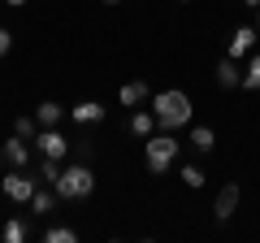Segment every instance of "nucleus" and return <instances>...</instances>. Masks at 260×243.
<instances>
[{
    "label": "nucleus",
    "instance_id": "f257e3e1",
    "mask_svg": "<svg viewBox=\"0 0 260 243\" xmlns=\"http://www.w3.org/2000/svg\"><path fill=\"white\" fill-rule=\"evenodd\" d=\"M152 113H156L160 131H182L186 122H191L195 104H191V96H186V92L169 87V92H156V96H152Z\"/></svg>",
    "mask_w": 260,
    "mask_h": 243
},
{
    "label": "nucleus",
    "instance_id": "f03ea898",
    "mask_svg": "<svg viewBox=\"0 0 260 243\" xmlns=\"http://www.w3.org/2000/svg\"><path fill=\"white\" fill-rule=\"evenodd\" d=\"M52 187H56V196H61V200H83V196H91V191H95V174H91L87 161H74V165L61 169V178H56Z\"/></svg>",
    "mask_w": 260,
    "mask_h": 243
},
{
    "label": "nucleus",
    "instance_id": "7ed1b4c3",
    "mask_svg": "<svg viewBox=\"0 0 260 243\" xmlns=\"http://www.w3.org/2000/svg\"><path fill=\"white\" fill-rule=\"evenodd\" d=\"M178 148H182V143L174 139V131H165V135H148V143H143V165H148V174H165V169L174 165Z\"/></svg>",
    "mask_w": 260,
    "mask_h": 243
},
{
    "label": "nucleus",
    "instance_id": "20e7f679",
    "mask_svg": "<svg viewBox=\"0 0 260 243\" xmlns=\"http://www.w3.org/2000/svg\"><path fill=\"white\" fill-rule=\"evenodd\" d=\"M0 187H5V196H9L13 204H30V196H35V187H39V178H30L26 169H18V165H13L9 174L0 178Z\"/></svg>",
    "mask_w": 260,
    "mask_h": 243
},
{
    "label": "nucleus",
    "instance_id": "39448f33",
    "mask_svg": "<svg viewBox=\"0 0 260 243\" xmlns=\"http://www.w3.org/2000/svg\"><path fill=\"white\" fill-rule=\"evenodd\" d=\"M74 148V143L65 139L56 126H39V135H35V152L39 157H52V161H65V152Z\"/></svg>",
    "mask_w": 260,
    "mask_h": 243
},
{
    "label": "nucleus",
    "instance_id": "423d86ee",
    "mask_svg": "<svg viewBox=\"0 0 260 243\" xmlns=\"http://www.w3.org/2000/svg\"><path fill=\"white\" fill-rule=\"evenodd\" d=\"M239 196H243L239 183H225V187L217 191V200H213V217H217V222H230V217H234V208H239Z\"/></svg>",
    "mask_w": 260,
    "mask_h": 243
},
{
    "label": "nucleus",
    "instance_id": "0eeeda50",
    "mask_svg": "<svg viewBox=\"0 0 260 243\" xmlns=\"http://www.w3.org/2000/svg\"><path fill=\"white\" fill-rule=\"evenodd\" d=\"M256 39H260V31H256V26H239V31L230 35V48H225V56H234V61H239V56H247Z\"/></svg>",
    "mask_w": 260,
    "mask_h": 243
},
{
    "label": "nucleus",
    "instance_id": "6e6552de",
    "mask_svg": "<svg viewBox=\"0 0 260 243\" xmlns=\"http://www.w3.org/2000/svg\"><path fill=\"white\" fill-rule=\"evenodd\" d=\"M104 104L100 100H83V104H74V109H70V117L78 122V126H95V122H104Z\"/></svg>",
    "mask_w": 260,
    "mask_h": 243
},
{
    "label": "nucleus",
    "instance_id": "1a4fd4ad",
    "mask_svg": "<svg viewBox=\"0 0 260 243\" xmlns=\"http://www.w3.org/2000/svg\"><path fill=\"white\" fill-rule=\"evenodd\" d=\"M30 139H22V135H13V139H5V161H9V165H18V169H26V161H30V148H26Z\"/></svg>",
    "mask_w": 260,
    "mask_h": 243
},
{
    "label": "nucleus",
    "instance_id": "9d476101",
    "mask_svg": "<svg viewBox=\"0 0 260 243\" xmlns=\"http://www.w3.org/2000/svg\"><path fill=\"white\" fill-rule=\"evenodd\" d=\"M160 122H156V113H148V109H135L130 113V135H139V139H148L152 131H156Z\"/></svg>",
    "mask_w": 260,
    "mask_h": 243
},
{
    "label": "nucleus",
    "instance_id": "9b49d317",
    "mask_svg": "<svg viewBox=\"0 0 260 243\" xmlns=\"http://www.w3.org/2000/svg\"><path fill=\"white\" fill-rule=\"evenodd\" d=\"M56 187L52 191H44V187H35V196H30V213H39V217H52L56 213Z\"/></svg>",
    "mask_w": 260,
    "mask_h": 243
},
{
    "label": "nucleus",
    "instance_id": "f8f14e48",
    "mask_svg": "<svg viewBox=\"0 0 260 243\" xmlns=\"http://www.w3.org/2000/svg\"><path fill=\"white\" fill-rule=\"evenodd\" d=\"M117 100L126 104V109H139V104L148 100V83H143V78H135V83H126V87L117 92Z\"/></svg>",
    "mask_w": 260,
    "mask_h": 243
},
{
    "label": "nucleus",
    "instance_id": "ddd939ff",
    "mask_svg": "<svg viewBox=\"0 0 260 243\" xmlns=\"http://www.w3.org/2000/svg\"><path fill=\"white\" fill-rule=\"evenodd\" d=\"M217 83H221V87H243V70L234 66V56L217 61Z\"/></svg>",
    "mask_w": 260,
    "mask_h": 243
},
{
    "label": "nucleus",
    "instance_id": "4468645a",
    "mask_svg": "<svg viewBox=\"0 0 260 243\" xmlns=\"http://www.w3.org/2000/svg\"><path fill=\"white\" fill-rule=\"evenodd\" d=\"M191 148H195V152H204V157H208V152L217 148V135L208 131V126H195V131H191Z\"/></svg>",
    "mask_w": 260,
    "mask_h": 243
},
{
    "label": "nucleus",
    "instance_id": "2eb2a0df",
    "mask_svg": "<svg viewBox=\"0 0 260 243\" xmlns=\"http://www.w3.org/2000/svg\"><path fill=\"white\" fill-rule=\"evenodd\" d=\"M35 117H39V126H56V122L65 117V109H61L56 100H44V104L35 109Z\"/></svg>",
    "mask_w": 260,
    "mask_h": 243
},
{
    "label": "nucleus",
    "instance_id": "dca6fc26",
    "mask_svg": "<svg viewBox=\"0 0 260 243\" xmlns=\"http://www.w3.org/2000/svg\"><path fill=\"white\" fill-rule=\"evenodd\" d=\"M74 239H78L74 226H48L44 230V243H74Z\"/></svg>",
    "mask_w": 260,
    "mask_h": 243
},
{
    "label": "nucleus",
    "instance_id": "f3484780",
    "mask_svg": "<svg viewBox=\"0 0 260 243\" xmlns=\"http://www.w3.org/2000/svg\"><path fill=\"white\" fill-rule=\"evenodd\" d=\"M0 239H5V243H22V239H26V222L9 217V222H5V230H0Z\"/></svg>",
    "mask_w": 260,
    "mask_h": 243
},
{
    "label": "nucleus",
    "instance_id": "a211bd4d",
    "mask_svg": "<svg viewBox=\"0 0 260 243\" xmlns=\"http://www.w3.org/2000/svg\"><path fill=\"white\" fill-rule=\"evenodd\" d=\"M243 87H247V92H260V52L251 56L247 70H243Z\"/></svg>",
    "mask_w": 260,
    "mask_h": 243
},
{
    "label": "nucleus",
    "instance_id": "6ab92c4d",
    "mask_svg": "<svg viewBox=\"0 0 260 243\" xmlns=\"http://www.w3.org/2000/svg\"><path fill=\"white\" fill-rule=\"evenodd\" d=\"M39 178H44L48 187H52L56 178H61V161H52V157H39Z\"/></svg>",
    "mask_w": 260,
    "mask_h": 243
},
{
    "label": "nucleus",
    "instance_id": "aec40b11",
    "mask_svg": "<svg viewBox=\"0 0 260 243\" xmlns=\"http://www.w3.org/2000/svg\"><path fill=\"white\" fill-rule=\"evenodd\" d=\"M13 135H22V139L35 143V135H39V117H18V122H13Z\"/></svg>",
    "mask_w": 260,
    "mask_h": 243
},
{
    "label": "nucleus",
    "instance_id": "412c9836",
    "mask_svg": "<svg viewBox=\"0 0 260 243\" xmlns=\"http://www.w3.org/2000/svg\"><path fill=\"white\" fill-rule=\"evenodd\" d=\"M182 183H186V187H204V169H200V165H182Z\"/></svg>",
    "mask_w": 260,
    "mask_h": 243
},
{
    "label": "nucleus",
    "instance_id": "4be33fe9",
    "mask_svg": "<svg viewBox=\"0 0 260 243\" xmlns=\"http://www.w3.org/2000/svg\"><path fill=\"white\" fill-rule=\"evenodd\" d=\"M91 152H95V143H91V139H78V143H74V157H78V161H87Z\"/></svg>",
    "mask_w": 260,
    "mask_h": 243
},
{
    "label": "nucleus",
    "instance_id": "5701e85b",
    "mask_svg": "<svg viewBox=\"0 0 260 243\" xmlns=\"http://www.w3.org/2000/svg\"><path fill=\"white\" fill-rule=\"evenodd\" d=\"M9 48H13V35L5 26H0V56H9Z\"/></svg>",
    "mask_w": 260,
    "mask_h": 243
},
{
    "label": "nucleus",
    "instance_id": "b1692460",
    "mask_svg": "<svg viewBox=\"0 0 260 243\" xmlns=\"http://www.w3.org/2000/svg\"><path fill=\"white\" fill-rule=\"evenodd\" d=\"M5 5H9V9H22V5H26V0H5Z\"/></svg>",
    "mask_w": 260,
    "mask_h": 243
},
{
    "label": "nucleus",
    "instance_id": "393cba45",
    "mask_svg": "<svg viewBox=\"0 0 260 243\" xmlns=\"http://www.w3.org/2000/svg\"><path fill=\"white\" fill-rule=\"evenodd\" d=\"M243 5H247V9H260V0H243Z\"/></svg>",
    "mask_w": 260,
    "mask_h": 243
},
{
    "label": "nucleus",
    "instance_id": "a878e982",
    "mask_svg": "<svg viewBox=\"0 0 260 243\" xmlns=\"http://www.w3.org/2000/svg\"><path fill=\"white\" fill-rule=\"evenodd\" d=\"M100 5H121V0H100Z\"/></svg>",
    "mask_w": 260,
    "mask_h": 243
},
{
    "label": "nucleus",
    "instance_id": "bb28decb",
    "mask_svg": "<svg viewBox=\"0 0 260 243\" xmlns=\"http://www.w3.org/2000/svg\"><path fill=\"white\" fill-rule=\"evenodd\" d=\"M256 31H260V13H256Z\"/></svg>",
    "mask_w": 260,
    "mask_h": 243
},
{
    "label": "nucleus",
    "instance_id": "cd10ccee",
    "mask_svg": "<svg viewBox=\"0 0 260 243\" xmlns=\"http://www.w3.org/2000/svg\"><path fill=\"white\" fill-rule=\"evenodd\" d=\"M0 165H5V152H0Z\"/></svg>",
    "mask_w": 260,
    "mask_h": 243
},
{
    "label": "nucleus",
    "instance_id": "c85d7f7f",
    "mask_svg": "<svg viewBox=\"0 0 260 243\" xmlns=\"http://www.w3.org/2000/svg\"><path fill=\"white\" fill-rule=\"evenodd\" d=\"M182 5H186V0H182Z\"/></svg>",
    "mask_w": 260,
    "mask_h": 243
}]
</instances>
